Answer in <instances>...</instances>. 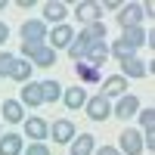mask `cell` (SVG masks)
Returning <instances> with one entry per match:
<instances>
[{"instance_id":"obj_19","label":"cell","mask_w":155,"mask_h":155,"mask_svg":"<svg viewBox=\"0 0 155 155\" xmlns=\"http://www.w3.org/2000/svg\"><path fill=\"white\" fill-rule=\"evenodd\" d=\"M0 109H3V121H9V124L25 121V109H22V102H19V99H6Z\"/></svg>"},{"instance_id":"obj_13","label":"cell","mask_w":155,"mask_h":155,"mask_svg":"<svg viewBox=\"0 0 155 155\" xmlns=\"http://www.w3.org/2000/svg\"><path fill=\"white\" fill-rule=\"evenodd\" d=\"M106 59H109V44H106V41H90L84 62H87V65H93V68H99Z\"/></svg>"},{"instance_id":"obj_5","label":"cell","mask_w":155,"mask_h":155,"mask_svg":"<svg viewBox=\"0 0 155 155\" xmlns=\"http://www.w3.org/2000/svg\"><path fill=\"white\" fill-rule=\"evenodd\" d=\"M22 130H25V137H28L31 143H44L47 134H50V124H47L44 118H37V115H31V118H25Z\"/></svg>"},{"instance_id":"obj_14","label":"cell","mask_w":155,"mask_h":155,"mask_svg":"<svg viewBox=\"0 0 155 155\" xmlns=\"http://www.w3.org/2000/svg\"><path fill=\"white\" fill-rule=\"evenodd\" d=\"M124 155H140L143 152V134L140 130H121V149Z\"/></svg>"},{"instance_id":"obj_23","label":"cell","mask_w":155,"mask_h":155,"mask_svg":"<svg viewBox=\"0 0 155 155\" xmlns=\"http://www.w3.org/2000/svg\"><path fill=\"white\" fill-rule=\"evenodd\" d=\"M74 71H78V78H81V81H87V84H99V81H102L99 68L87 65V62H74Z\"/></svg>"},{"instance_id":"obj_1","label":"cell","mask_w":155,"mask_h":155,"mask_svg":"<svg viewBox=\"0 0 155 155\" xmlns=\"http://www.w3.org/2000/svg\"><path fill=\"white\" fill-rule=\"evenodd\" d=\"M22 59H31V65L47 68L56 62V50L47 44H22Z\"/></svg>"},{"instance_id":"obj_21","label":"cell","mask_w":155,"mask_h":155,"mask_svg":"<svg viewBox=\"0 0 155 155\" xmlns=\"http://www.w3.org/2000/svg\"><path fill=\"white\" fill-rule=\"evenodd\" d=\"M68 146H71V155H93V149H96V143H93L90 134H78Z\"/></svg>"},{"instance_id":"obj_28","label":"cell","mask_w":155,"mask_h":155,"mask_svg":"<svg viewBox=\"0 0 155 155\" xmlns=\"http://www.w3.org/2000/svg\"><path fill=\"white\" fill-rule=\"evenodd\" d=\"M12 65H16V56L12 53H0V78H9Z\"/></svg>"},{"instance_id":"obj_30","label":"cell","mask_w":155,"mask_h":155,"mask_svg":"<svg viewBox=\"0 0 155 155\" xmlns=\"http://www.w3.org/2000/svg\"><path fill=\"white\" fill-rule=\"evenodd\" d=\"M93 155H121V152L115 149V146H99V149H96Z\"/></svg>"},{"instance_id":"obj_20","label":"cell","mask_w":155,"mask_h":155,"mask_svg":"<svg viewBox=\"0 0 155 155\" xmlns=\"http://www.w3.org/2000/svg\"><path fill=\"white\" fill-rule=\"evenodd\" d=\"M87 47H90V37H87L84 31H78V34H74V41H71V47H68V56H71L74 62H84Z\"/></svg>"},{"instance_id":"obj_37","label":"cell","mask_w":155,"mask_h":155,"mask_svg":"<svg viewBox=\"0 0 155 155\" xmlns=\"http://www.w3.org/2000/svg\"><path fill=\"white\" fill-rule=\"evenodd\" d=\"M0 134H3V130H0Z\"/></svg>"},{"instance_id":"obj_22","label":"cell","mask_w":155,"mask_h":155,"mask_svg":"<svg viewBox=\"0 0 155 155\" xmlns=\"http://www.w3.org/2000/svg\"><path fill=\"white\" fill-rule=\"evenodd\" d=\"M31 71H34V65H31L28 59H16V65H12V74H9V78H12V81H16L19 87H22V84H28Z\"/></svg>"},{"instance_id":"obj_35","label":"cell","mask_w":155,"mask_h":155,"mask_svg":"<svg viewBox=\"0 0 155 155\" xmlns=\"http://www.w3.org/2000/svg\"><path fill=\"white\" fill-rule=\"evenodd\" d=\"M16 6H19V9H31V6H34V0H19Z\"/></svg>"},{"instance_id":"obj_6","label":"cell","mask_w":155,"mask_h":155,"mask_svg":"<svg viewBox=\"0 0 155 155\" xmlns=\"http://www.w3.org/2000/svg\"><path fill=\"white\" fill-rule=\"evenodd\" d=\"M50 137H53V143L68 146L71 140L78 137V130H74V124H71L68 118H59V121H53V124H50Z\"/></svg>"},{"instance_id":"obj_2","label":"cell","mask_w":155,"mask_h":155,"mask_svg":"<svg viewBox=\"0 0 155 155\" xmlns=\"http://www.w3.org/2000/svg\"><path fill=\"white\" fill-rule=\"evenodd\" d=\"M84 112H87V118L90 121H106V118H112V102L102 96V93H96V96H90L87 102H84Z\"/></svg>"},{"instance_id":"obj_12","label":"cell","mask_w":155,"mask_h":155,"mask_svg":"<svg viewBox=\"0 0 155 155\" xmlns=\"http://www.w3.org/2000/svg\"><path fill=\"white\" fill-rule=\"evenodd\" d=\"M74 19L84 22V25H93V22H102V9L99 3H90V0H84V3L74 6Z\"/></svg>"},{"instance_id":"obj_33","label":"cell","mask_w":155,"mask_h":155,"mask_svg":"<svg viewBox=\"0 0 155 155\" xmlns=\"http://www.w3.org/2000/svg\"><path fill=\"white\" fill-rule=\"evenodd\" d=\"M152 16H155V6L146 3V6H143V19H152Z\"/></svg>"},{"instance_id":"obj_16","label":"cell","mask_w":155,"mask_h":155,"mask_svg":"<svg viewBox=\"0 0 155 155\" xmlns=\"http://www.w3.org/2000/svg\"><path fill=\"white\" fill-rule=\"evenodd\" d=\"M146 71H149V62L137 59V56H130V59L121 62V74L124 78H146Z\"/></svg>"},{"instance_id":"obj_26","label":"cell","mask_w":155,"mask_h":155,"mask_svg":"<svg viewBox=\"0 0 155 155\" xmlns=\"http://www.w3.org/2000/svg\"><path fill=\"white\" fill-rule=\"evenodd\" d=\"M84 34L90 41H106V25L102 22H93V25H84Z\"/></svg>"},{"instance_id":"obj_7","label":"cell","mask_w":155,"mask_h":155,"mask_svg":"<svg viewBox=\"0 0 155 155\" xmlns=\"http://www.w3.org/2000/svg\"><path fill=\"white\" fill-rule=\"evenodd\" d=\"M118 25L121 28H137L143 25V3H127L118 9Z\"/></svg>"},{"instance_id":"obj_32","label":"cell","mask_w":155,"mask_h":155,"mask_svg":"<svg viewBox=\"0 0 155 155\" xmlns=\"http://www.w3.org/2000/svg\"><path fill=\"white\" fill-rule=\"evenodd\" d=\"M6 37H9V28H6V22H0V44H6Z\"/></svg>"},{"instance_id":"obj_8","label":"cell","mask_w":155,"mask_h":155,"mask_svg":"<svg viewBox=\"0 0 155 155\" xmlns=\"http://www.w3.org/2000/svg\"><path fill=\"white\" fill-rule=\"evenodd\" d=\"M137 112H140V99H137V96H130V93H124V96H121V99L112 106V115H115L118 121H127V118H134Z\"/></svg>"},{"instance_id":"obj_25","label":"cell","mask_w":155,"mask_h":155,"mask_svg":"<svg viewBox=\"0 0 155 155\" xmlns=\"http://www.w3.org/2000/svg\"><path fill=\"white\" fill-rule=\"evenodd\" d=\"M109 56H115V59H118V62H124V59H130V56H137V53H134L130 47H124L121 41H115V44L109 47Z\"/></svg>"},{"instance_id":"obj_4","label":"cell","mask_w":155,"mask_h":155,"mask_svg":"<svg viewBox=\"0 0 155 155\" xmlns=\"http://www.w3.org/2000/svg\"><path fill=\"white\" fill-rule=\"evenodd\" d=\"M22 44H47V25L41 19L22 22Z\"/></svg>"},{"instance_id":"obj_9","label":"cell","mask_w":155,"mask_h":155,"mask_svg":"<svg viewBox=\"0 0 155 155\" xmlns=\"http://www.w3.org/2000/svg\"><path fill=\"white\" fill-rule=\"evenodd\" d=\"M22 106H28V109H41L44 106V93H41V81H28V84H22Z\"/></svg>"},{"instance_id":"obj_11","label":"cell","mask_w":155,"mask_h":155,"mask_svg":"<svg viewBox=\"0 0 155 155\" xmlns=\"http://www.w3.org/2000/svg\"><path fill=\"white\" fill-rule=\"evenodd\" d=\"M65 16H68V6L65 3H62V0H47V3H44V25L47 22H53V25H62V22H65Z\"/></svg>"},{"instance_id":"obj_31","label":"cell","mask_w":155,"mask_h":155,"mask_svg":"<svg viewBox=\"0 0 155 155\" xmlns=\"http://www.w3.org/2000/svg\"><path fill=\"white\" fill-rule=\"evenodd\" d=\"M143 146H146V149L155 146V130H146V134H143Z\"/></svg>"},{"instance_id":"obj_29","label":"cell","mask_w":155,"mask_h":155,"mask_svg":"<svg viewBox=\"0 0 155 155\" xmlns=\"http://www.w3.org/2000/svg\"><path fill=\"white\" fill-rule=\"evenodd\" d=\"M22 155H50V149H47V143H31L22 149Z\"/></svg>"},{"instance_id":"obj_36","label":"cell","mask_w":155,"mask_h":155,"mask_svg":"<svg viewBox=\"0 0 155 155\" xmlns=\"http://www.w3.org/2000/svg\"><path fill=\"white\" fill-rule=\"evenodd\" d=\"M3 6H6V3H3V0H0V9H3Z\"/></svg>"},{"instance_id":"obj_10","label":"cell","mask_w":155,"mask_h":155,"mask_svg":"<svg viewBox=\"0 0 155 155\" xmlns=\"http://www.w3.org/2000/svg\"><path fill=\"white\" fill-rule=\"evenodd\" d=\"M124 93H127V78L124 74H112V78L102 81V96L106 99H121Z\"/></svg>"},{"instance_id":"obj_24","label":"cell","mask_w":155,"mask_h":155,"mask_svg":"<svg viewBox=\"0 0 155 155\" xmlns=\"http://www.w3.org/2000/svg\"><path fill=\"white\" fill-rule=\"evenodd\" d=\"M41 93H44V102H56V99H62V84L59 81H41Z\"/></svg>"},{"instance_id":"obj_3","label":"cell","mask_w":155,"mask_h":155,"mask_svg":"<svg viewBox=\"0 0 155 155\" xmlns=\"http://www.w3.org/2000/svg\"><path fill=\"white\" fill-rule=\"evenodd\" d=\"M74 34L78 31H71V25H53V31H47V37H50V44L47 47H53V50H68L71 47V41H74Z\"/></svg>"},{"instance_id":"obj_17","label":"cell","mask_w":155,"mask_h":155,"mask_svg":"<svg viewBox=\"0 0 155 155\" xmlns=\"http://www.w3.org/2000/svg\"><path fill=\"white\" fill-rule=\"evenodd\" d=\"M22 134H0V155H22Z\"/></svg>"},{"instance_id":"obj_18","label":"cell","mask_w":155,"mask_h":155,"mask_svg":"<svg viewBox=\"0 0 155 155\" xmlns=\"http://www.w3.org/2000/svg\"><path fill=\"white\" fill-rule=\"evenodd\" d=\"M62 102H65V109H84V102H87L84 87H68V90H62Z\"/></svg>"},{"instance_id":"obj_15","label":"cell","mask_w":155,"mask_h":155,"mask_svg":"<svg viewBox=\"0 0 155 155\" xmlns=\"http://www.w3.org/2000/svg\"><path fill=\"white\" fill-rule=\"evenodd\" d=\"M118 41L137 53V47L146 44V28H143V25H137V28H121V37H118Z\"/></svg>"},{"instance_id":"obj_34","label":"cell","mask_w":155,"mask_h":155,"mask_svg":"<svg viewBox=\"0 0 155 155\" xmlns=\"http://www.w3.org/2000/svg\"><path fill=\"white\" fill-rule=\"evenodd\" d=\"M99 9H121V3H118V0H109V3H102Z\"/></svg>"},{"instance_id":"obj_27","label":"cell","mask_w":155,"mask_h":155,"mask_svg":"<svg viewBox=\"0 0 155 155\" xmlns=\"http://www.w3.org/2000/svg\"><path fill=\"white\" fill-rule=\"evenodd\" d=\"M137 118L143 124V130H155V109H140Z\"/></svg>"}]
</instances>
